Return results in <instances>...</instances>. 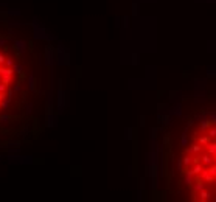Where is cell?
<instances>
[{"mask_svg": "<svg viewBox=\"0 0 216 202\" xmlns=\"http://www.w3.org/2000/svg\"><path fill=\"white\" fill-rule=\"evenodd\" d=\"M182 159L190 188H204L202 199L216 201V124L196 132Z\"/></svg>", "mask_w": 216, "mask_h": 202, "instance_id": "6da1fadb", "label": "cell"}, {"mask_svg": "<svg viewBox=\"0 0 216 202\" xmlns=\"http://www.w3.org/2000/svg\"><path fill=\"white\" fill-rule=\"evenodd\" d=\"M13 50H14L16 58L20 61V58H22V53L26 50V42H25V41H14V42H13Z\"/></svg>", "mask_w": 216, "mask_h": 202, "instance_id": "7a4b0ae2", "label": "cell"}, {"mask_svg": "<svg viewBox=\"0 0 216 202\" xmlns=\"http://www.w3.org/2000/svg\"><path fill=\"white\" fill-rule=\"evenodd\" d=\"M13 78H14V76H0V83L9 86V83L13 81Z\"/></svg>", "mask_w": 216, "mask_h": 202, "instance_id": "3957f363", "label": "cell"}, {"mask_svg": "<svg viewBox=\"0 0 216 202\" xmlns=\"http://www.w3.org/2000/svg\"><path fill=\"white\" fill-rule=\"evenodd\" d=\"M8 120H11V115H8V113H0V124L6 123Z\"/></svg>", "mask_w": 216, "mask_h": 202, "instance_id": "277c9868", "label": "cell"}, {"mask_svg": "<svg viewBox=\"0 0 216 202\" xmlns=\"http://www.w3.org/2000/svg\"><path fill=\"white\" fill-rule=\"evenodd\" d=\"M28 86H30V90H34V76H30L28 78Z\"/></svg>", "mask_w": 216, "mask_h": 202, "instance_id": "5b68a950", "label": "cell"}, {"mask_svg": "<svg viewBox=\"0 0 216 202\" xmlns=\"http://www.w3.org/2000/svg\"><path fill=\"white\" fill-rule=\"evenodd\" d=\"M6 67H14V59L13 58H6V62H5Z\"/></svg>", "mask_w": 216, "mask_h": 202, "instance_id": "8992f818", "label": "cell"}, {"mask_svg": "<svg viewBox=\"0 0 216 202\" xmlns=\"http://www.w3.org/2000/svg\"><path fill=\"white\" fill-rule=\"evenodd\" d=\"M9 101H11V98H6V100H3L2 104H0V106H2V109H6V107L9 106Z\"/></svg>", "mask_w": 216, "mask_h": 202, "instance_id": "52a82bcc", "label": "cell"}, {"mask_svg": "<svg viewBox=\"0 0 216 202\" xmlns=\"http://www.w3.org/2000/svg\"><path fill=\"white\" fill-rule=\"evenodd\" d=\"M14 72L17 75H20V73H22V65H20V64H14Z\"/></svg>", "mask_w": 216, "mask_h": 202, "instance_id": "ba28073f", "label": "cell"}, {"mask_svg": "<svg viewBox=\"0 0 216 202\" xmlns=\"http://www.w3.org/2000/svg\"><path fill=\"white\" fill-rule=\"evenodd\" d=\"M5 62H6V56L0 51V65H5Z\"/></svg>", "mask_w": 216, "mask_h": 202, "instance_id": "9c48e42d", "label": "cell"}, {"mask_svg": "<svg viewBox=\"0 0 216 202\" xmlns=\"http://www.w3.org/2000/svg\"><path fill=\"white\" fill-rule=\"evenodd\" d=\"M8 95H6V92H0V104H2V101L3 100H6Z\"/></svg>", "mask_w": 216, "mask_h": 202, "instance_id": "30bf717a", "label": "cell"}, {"mask_svg": "<svg viewBox=\"0 0 216 202\" xmlns=\"http://www.w3.org/2000/svg\"><path fill=\"white\" fill-rule=\"evenodd\" d=\"M6 90H8V86L3 84V83H0V92H6Z\"/></svg>", "mask_w": 216, "mask_h": 202, "instance_id": "8fae6325", "label": "cell"}, {"mask_svg": "<svg viewBox=\"0 0 216 202\" xmlns=\"http://www.w3.org/2000/svg\"><path fill=\"white\" fill-rule=\"evenodd\" d=\"M5 45H6V41H5V37L0 34V47H5Z\"/></svg>", "mask_w": 216, "mask_h": 202, "instance_id": "7c38bea8", "label": "cell"}, {"mask_svg": "<svg viewBox=\"0 0 216 202\" xmlns=\"http://www.w3.org/2000/svg\"><path fill=\"white\" fill-rule=\"evenodd\" d=\"M6 95H8V98H13V95H14V90L8 89V90H6Z\"/></svg>", "mask_w": 216, "mask_h": 202, "instance_id": "4fadbf2b", "label": "cell"}, {"mask_svg": "<svg viewBox=\"0 0 216 202\" xmlns=\"http://www.w3.org/2000/svg\"><path fill=\"white\" fill-rule=\"evenodd\" d=\"M19 90H20V83H17L14 86V92H19Z\"/></svg>", "mask_w": 216, "mask_h": 202, "instance_id": "5bb4252c", "label": "cell"}, {"mask_svg": "<svg viewBox=\"0 0 216 202\" xmlns=\"http://www.w3.org/2000/svg\"><path fill=\"white\" fill-rule=\"evenodd\" d=\"M0 111H2V106H0Z\"/></svg>", "mask_w": 216, "mask_h": 202, "instance_id": "9a60e30c", "label": "cell"}]
</instances>
